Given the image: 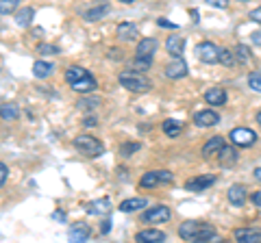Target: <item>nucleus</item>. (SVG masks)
<instances>
[{
	"mask_svg": "<svg viewBox=\"0 0 261 243\" xmlns=\"http://www.w3.org/2000/svg\"><path fill=\"white\" fill-rule=\"evenodd\" d=\"M178 237L183 241H202V243L220 241L218 230L205 222H183L178 226Z\"/></svg>",
	"mask_w": 261,
	"mask_h": 243,
	"instance_id": "1",
	"label": "nucleus"
},
{
	"mask_svg": "<svg viewBox=\"0 0 261 243\" xmlns=\"http://www.w3.org/2000/svg\"><path fill=\"white\" fill-rule=\"evenodd\" d=\"M120 85L128 89V92H133V94H144V92H148L150 89V80L144 76V72H137V70H124V72H120Z\"/></svg>",
	"mask_w": 261,
	"mask_h": 243,
	"instance_id": "2",
	"label": "nucleus"
},
{
	"mask_svg": "<svg viewBox=\"0 0 261 243\" xmlns=\"http://www.w3.org/2000/svg\"><path fill=\"white\" fill-rule=\"evenodd\" d=\"M74 148L87 159H98L105 155V143L100 139H96L92 135H79L74 137Z\"/></svg>",
	"mask_w": 261,
	"mask_h": 243,
	"instance_id": "3",
	"label": "nucleus"
},
{
	"mask_svg": "<svg viewBox=\"0 0 261 243\" xmlns=\"http://www.w3.org/2000/svg\"><path fill=\"white\" fill-rule=\"evenodd\" d=\"M172 183H174V174L168 172V169H152V172H146L140 178L142 189H152L157 185H172Z\"/></svg>",
	"mask_w": 261,
	"mask_h": 243,
	"instance_id": "4",
	"label": "nucleus"
},
{
	"mask_svg": "<svg viewBox=\"0 0 261 243\" xmlns=\"http://www.w3.org/2000/svg\"><path fill=\"white\" fill-rule=\"evenodd\" d=\"M228 139L235 148H250V145L257 143V133L250 131V128H233L228 133Z\"/></svg>",
	"mask_w": 261,
	"mask_h": 243,
	"instance_id": "5",
	"label": "nucleus"
},
{
	"mask_svg": "<svg viewBox=\"0 0 261 243\" xmlns=\"http://www.w3.org/2000/svg\"><path fill=\"white\" fill-rule=\"evenodd\" d=\"M196 56H198V61L211 66V63H218L220 48H218L214 42H200L198 46H196Z\"/></svg>",
	"mask_w": 261,
	"mask_h": 243,
	"instance_id": "6",
	"label": "nucleus"
},
{
	"mask_svg": "<svg viewBox=\"0 0 261 243\" xmlns=\"http://www.w3.org/2000/svg\"><path fill=\"white\" fill-rule=\"evenodd\" d=\"M170 217H172V210H170L168 206H163V204H157V206L148 208L142 215V222L144 224H166Z\"/></svg>",
	"mask_w": 261,
	"mask_h": 243,
	"instance_id": "7",
	"label": "nucleus"
},
{
	"mask_svg": "<svg viewBox=\"0 0 261 243\" xmlns=\"http://www.w3.org/2000/svg\"><path fill=\"white\" fill-rule=\"evenodd\" d=\"M109 3H105V0H96V5L92 7H87V9L81 11V18H83L85 22H96V20H100L105 18V15L109 13Z\"/></svg>",
	"mask_w": 261,
	"mask_h": 243,
	"instance_id": "8",
	"label": "nucleus"
},
{
	"mask_svg": "<svg viewBox=\"0 0 261 243\" xmlns=\"http://www.w3.org/2000/svg\"><path fill=\"white\" fill-rule=\"evenodd\" d=\"M216 180H218V176H214V174L194 176V178H190V180L185 183V189L192 191V193H198V191H205V189H209V187H214Z\"/></svg>",
	"mask_w": 261,
	"mask_h": 243,
	"instance_id": "9",
	"label": "nucleus"
},
{
	"mask_svg": "<svg viewBox=\"0 0 261 243\" xmlns=\"http://www.w3.org/2000/svg\"><path fill=\"white\" fill-rule=\"evenodd\" d=\"M135 241L137 243H166L168 241V234L163 230H154V228H146L140 230L135 234Z\"/></svg>",
	"mask_w": 261,
	"mask_h": 243,
	"instance_id": "10",
	"label": "nucleus"
},
{
	"mask_svg": "<svg viewBox=\"0 0 261 243\" xmlns=\"http://www.w3.org/2000/svg\"><path fill=\"white\" fill-rule=\"evenodd\" d=\"M163 74H166L168 78H172V80H178V78H183L187 76V63L183 61V56H178V59L174 61H170L166 70H163Z\"/></svg>",
	"mask_w": 261,
	"mask_h": 243,
	"instance_id": "11",
	"label": "nucleus"
},
{
	"mask_svg": "<svg viewBox=\"0 0 261 243\" xmlns=\"http://www.w3.org/2000/svg\"><path fill=\"white\" fill-rule=\"evenodd\" d=\"M111 200L109 198H98V200H92L85 204V210L89 215H109L111 213Z\"/></svg>",
	"mask_w": 261,
	"mask_h": 243,
	"instance_id": "12",
	"label": "nucleus"
},
{
	"mask_svg": "<svg viewBox=\"0 0 261 243\" xmlns=\"http://www.w3.org/2000/svg\"><path fill=\"white\" fill-rule=\"evenodd\" d=\"M166 50L174 56V59H178V56H183L185 52V37L178 35V33H172L168 39H166Z\"/></svg>",
	"mask_w": 261,
	"mask_h": 243,
	"instance_id": "13",
	"label": "nucleus"
},
{
	"mask_svg": "<svg viewBox=\"0 0 261 243\" xmlns=\"http://www.w3.org/2000/svg\"><path fill=\"white\" fill-rule=\"evenodd\" d=\"M226 100H228V96L222 87H211L205 92V102L211 104V107H224Z\"/></svg>",
	"mask_w": 261,
	"mask_h": 243,
	"instance_id": "14",
	"label": "nucleus"
},
{
	"mask_svg": "<svg viewBox=\"0 0 261 243\" xmlns=\"http://www.w3.org/2000/svg\"><path fill=\"white\" fill-rule=\"evenodd\" d=\"M218 122H220V115L216 111H198L194 115V124L198 128H211V126H216Z\"/></svg>",
	"mask_w": 261,
	"mask_h": 243,
	"instance_id": "15",
	"label": "nucleus"
},
{
	"mask_svg": "<svg viewBox=\"0 0 261 243\" xmlns=\"http://www.w3.org/2000/svg\"><path fill=\"white\" fill-rule=\"evenodd\" d=\"M68 237H70V241H76V243L87 241L89 237H92V228H89L87 224H83V222L72 224L70 230H68Z\"/></svg>",
	"mask_w": 261,
	"mask_h": 243,
	"instance_id": "16",
	"label": "nucleus"
},
{
	"mask_svg": "<svg viewBox=\"0 0 261 243\" xmlns=\"http://www.w3.org/2000/svg\"><path fill=\"white\" fill-rule=\"evenodd\" d=\"M233 237L240 243H261V230L259 228H238Z\"/></svg>",
	"mask_w": 261,
	"mask_h": 243,
	"instance_id": "17",
	"label": "nucleus"
},
{
	"mask_svg": "<svg viewBox=\"0 0 261 243\" xmlns=\"http://www.w3.org/2000/svg\"><path fill=\"white\" fill-rule=\"evenodd\" d=\"M226 198H228V202H231L233 206H244L246 204V198H248L246 187H244V185H233V187L228 189Z\"/></svg>",
	"mask_w": 261,
	"mask_h": 243,
	"instance_id": "18",
	"label": "nucleus"
},
{
	"mask_svg": "<svg viewBox=\"0 0 261 243\" xmlns=\"http://www.w3.org/2000/svg\"><path fill=\"white\" fill-rule=\"evenodd\" d=\"M224 137H220V135H216V137H211L209 141H205V145H202V157L205 159H211L214 155H218L220 150L224 148Z\"/></svg>",
	"mask_w": 261,
	"mask_h": 243,
	"instance_id": "19",
	"label": "nucleus"
},
{
	"mask_svg": "<svg viewBox=\"0 0 261 243\" xmlns=\"http://www.w3.org/2000/svg\"><path fill=\"white\" fill-rule=\"evenodd\" d=\"M218 163L222 167H233L238 163V150H235V145L233 148L231 145H224V148L218 152Z\"/></svg>",
	"mask_w": 261,
	"mask_h": 243,
	"instance_id": "20",
	"label": "nucleus"
},
{
	"mask_svg": "<svg viewBox=\"0 0 261 243\" xmlns=\"http://www.w3.org/2000/svg\"><path fill=\"white\" fill-rule=\"evenodd\" d=\"M159 48V42L154 37H146L142 39L140 44H137V50H135V56H154Z\"/></svg>",
	"mask_w": 261,
	"mask_h": 243,
	"instance_id": "21",
	"label": "nucleus"
},
{
	"mask_svg": "<svg viewBox=\"0 0 261 243\" xmlns=\"http://www.w3.org/2000/svg\"><path fill=\"white\" fill-rule=\"evenodd\" d=\"M116 33H118V39H122V42H133V39H137V26L130 22H120Z\"/></svg>",
	"mask_w": 261,
	"mask_h": 243,
	"instance_id": "22",
	"label": "nucleus"
},
{
	"mask_svg": "<svg viewBox=\"0 0 261 243\" xmlns=\"http://www.w3.org/2000/svg\"><path fill=\"white\" fill-rule=\"evenodd\" d=\"M144 206H148V200L146 198H130V200H124V202H120V210L122 213H135V210H140Z\"/></svg>",
	"mask_w": 261,
	"mask_h": 243,
	"instance_id": "23",
	"label": "nucleus"
},
{
	"mask_svg": "<svg viewBox=\"0 0 261 243\" xmlns=\"http://www.w3.org/2000/svg\"><path fill=\"white\" fill-rule=\"evenodd\" d=\"M74 92H79V94H89V92H94V89L98 87V83H96V78L89 74V76H85V78H79L76 83H72L70 85Z\"/></svg>",
	"mask_w": 261,
	"mask_h": 243,
	"instance_id": "24",
	"label": "nucleus"
},
{
	"mask_svg": "<svg viewBox=\"0 0 261 243\" xmlns=\"http://www.w3.org/2000/svg\"><path fill=\"white\" fill-rule=\"evenodd\" d=\"M33 74H35L37 78H48V76H53L55 74V66L53 63H48V61H35L33 63Z\"/></svg>",
	"mask_w": 261,
	"mask_h": 243,
	"instance_id": "25",
	"label": "nucleus"
},
{
	"mask_svg": "<svg viewBox=\"0 0 261 243\" xmlns=\"http://www.w3.org/2000/svg\"><path fill=\"white\" fill-rule=\"evenodd\" d=\"M235 56H238V63H242V66H252V63H255V56H252L250 48L246 44L235 46Z\"/></svg>",
	"mask_w": 261,
	"mask_h": 243,
	"instance_id": "26",
	"label": "nucleus"
},
{
	"mask_svg": "<svg viewBox=\"0 0 261 243\" xmlns=\"http://www.w3.org/2000/svg\"><path fill=\"white\" fill-rule=\"evenodd\" d=\"M161 128H163V133H166V137H170V139H176V137L183 133V124L178 119H172V117L163 122Z\"/></svg>",
	"mask_w": 261,
	"mask_h": 243,
	"instance_id": "27",
	"label": "nucleus"
},
{
	"mask_svg": "<svg viewBox=\"0 0 261 243\" xmlns=\"http://www.w3.org/2000/svg\"><path fill=\"white\" fill-rule=\"evenodd\" d=\"M85 76H89V70L81 68V66H70L68 70H65V80H68L70 85L76 83L79 78H85Z\"/></svg>",
	"mask_w": 261,
	"mask_h": 243,
	"instance_id": "28",
	"label": "nucleus"
},
{
	"mask_svg": "<svg viewBox=\"0 0 261 243\" xmlns=\"http://www.w3.org/2000/svg\"><path fill=\"white\" fill-rule=\"evenodd\" d=\"M218 63H220V66H224V68H235V63H238V56H235V50H228V48H220Z\"/></svg>",
	"mask_w": 261,
	"mask_h": 243,
	"instance_id": "29",
	"label": "nucleus"
},
{
	"mask_svg": "<svg viewBox=\"0 0 261 243\" xmlns=\"http://www.w3.org/2000/svg\"><path fill=\"white\" fill-rule=\"evenodd\" d=\"M33 18H35V11H33L31 7H27V9H20L18 11V15H15V22H18V26L27 28V26H31Z\"/></svg>",
	"mask_w": 261,
	"mask_h": 243,
	"instance_id": "30",
	"label": "nucleus"
},
{
	"mask_svg": "<svg viewBox=\"0 0 261 243\" xmlns=\"http://www.w3.org/2000/svg\"><path fill=\"white\" fill-rule=\"evenodd\" d=\"M18 107H15L13 102H3V107H0V115H3L5 122H11V119H18Z\"/></svg>",
	"mask_w": 261,
	"mask_h": 243,
	"instance_id": "31",
	"label": "nucleus"
},
{
	"mask_svg": "<svg viewBox=\"0 0 261 243\" xmlns=\"http://www.w3.org/2000/svg\"><path fill=\"white\" fill-rule=\"evenodd\" d=\"M152 66V56H135L133 59V70L137 72H148Z\"/></svg>",
	"mask_w": 261,
	"mask_h": 243,
	"instance_id": "32",
	"label": "nucleus"
},
{
	"mask_svg": "<svg viewBox=\"0 0 261 243\" xmlns=\"http://www.w3.org/2000/svg\"><path fill=\"white\" fill-rule=\"evenodd\" d=\"M140 148H142V145L137 143V141H126V143H122V145H120V155L124 157V159H128V157H133Z\"/></svg>",
	"mask_w": 261,
	"mask_h": 243,
	"instance_id": "33",
	"label": "nucleus"
},
{
	"mask_svg": "<svg viewBox=\"0 0 261 243\" xmlns=\"http://www.w3.org/2000/svg\"><path fill=\"white\" fill-rule=\"evenodd\" d=\"M20 0H0V13L3 15H11L15 9H18Z\"/></svg>",
	"mask_w": 261,
	"mask_h": 243,
	"instance_id": "34",
	"label": "nucleus"
},
{
	"mask_svg": "<svg viewBox=\"0 0 261 243\" xmlns=\"http://www.w3.org/2000/svg\"><path fill=\"white\" fill-rule=\"evenodd\" d=\"M248 87L252 92L261 94V72H250L248 74Z\"/></svg>",
	"mask_w": 261,
	"mask_h": 243,
	"instance_id": "35",
	"label": "nucleus"
},
{
	"mask_svg": "<svg viewBox=\"0 0 261 243\" xmlns=\"http://www.w3.org/2000/svg\"><path fill=\"white\" fill-rule=\"evenodd\" d=\"M98 104H100L98 98H83L79 102V109L81 111H92V109H98Z\"/></svg>",
	"mask_w": 261,
	"mask_h": 243,
	"instance_id": "36",
	"label": "nucleus"
},
{
	"mask_svg": "<svg viewBox=\"0 0 261 243\" xmlns=\"http://www.w3.org/2000/svg\"><path fill=\"white\" fill-rule=\"evenodd\" d=\"M37 52L48 56V54H57V52H59V48H57L55 44H39L37 46Z\"/></svg>",
	"mask_w": 261,
	"mask_h": 243,
	"instance_id": "37",
	"label": "nucleus"
},
{
	"mask_svg": "<svg viewBox=\"0 0 261 243\" xmlns=\"http://www.w3.org/2000/svg\"><path fill=\"white\" fill-rule=\"evenodd\" d=\"M209 7H218V9H226L228 7V0H205Z\"/></svg>",
	"mask_w": 261,
	"mask_h": 243,
	"instance_id": "38",
	"label": "nucleus"
},
{
	"mask_svg": "<svg viewBox=\"0 0 261 243\" xmlns=\"http://www.w3.org/2000/svg\"><path fill=\"white\" fill-rule=\"evenodd\" d=\"M157 24H159L161 28H172V31H176V28H178L174 22H170V20H166V18H159V20H157Z\"/></svg>",
	"mask_w": 261,
	"mask_h": 243,
	"instance_id": "39",
	"label": "nucleus"
},
{
	"mask_svg": "<svg viewBox=\"0 0 261 243\" xmlns=\"http://www.w3.org/2000/svg\"><path fill=\"white\" fill-rule=\"evenodd\" d=\"M248 15H250V20H252V22L261 24V7H257V9H252V11L248 13Z\"/></svg>",
	"mask_w": 261,
	"mask_h": 243,
	"instance_id": "40",
	"label": "nucleus"
},
{
	"mask_svg": "<svg viewBox=\"0 0 261 243\" xmlns=\"http://www.w3.org/2000/svg\"><path fill=\"white\" fill-rule=\"evenodd\" d=\"M7 174H9V167L3 163V165H0V185H5V183H7Z\"/></svg>",
	"mask_w": 261,
	"mask_h": 243,
	"instance_id": "41",
	"label": "nucleus"
},
{
	"mask_svg": "<svg viewBox=\"0 0 261 243\" xmlns=\"http://www.w3.org/2000/svg\"><path fill=\"white\" fill-rule=\"evenodd\" d=\"M252 204H255V206H259V208H261V191L252 193Z\"/></svg>",
	"mask_w": 261,
	"mask_h": 243,
	"instance_id": "42",
	"label": "nucleus"
},
{
	"mask_svg": "<svg viewBox=\"0 0 261 243\" xmlns=\"http://www.w3.org/2000/svg\"><path fill=\"white\" fill-rule=\"evenodd\" d=\"M83 124H85V126H96V124H98V119H96L94 115H87V117H85V122H83Z\"/></svg>",
	"mask_w": 261,
	"mask_h": 243,
	"instance_id": "43",
	"label": "nucleus"
},
{
	"mask_svg": "<svg viewBox=\"0 0 261 243\" xmlns=\"http://www.w3.org/2000/svg\"><path fill=\"white\" fill-rule=\"evenodd\" d=\"M109 230H111V222H109V220H105L102 226H100V232H102V234H107Z\"/></svg>",
	"mask_w": 261,
	"mask_h": 243,
	"instance_id": "44",
	"label": "nucleus"
},
{
	"mask_svg": "<svg viewBox=\"0 0 261 243\" xmlns=\"http://www.w3.org/2000/svg\"><path fill=\"white\" fill-rule=\"evenodd\" d=\"M252 44L261 46V31H255V33H252Z\"/></svg>",
	"mask_w": 261,
	"mask_h": 243,
	"instance_id": "45",
	"label": "nucleus"
},
{
	"mask_svg": "<svg viewBox=\"0 0 261 243\" xmlns=\"http://www.w3.org/2000/svg\"><path fill=\"white\" fill-rule=\"evenodd\" d=\"M53 217H55V220H61V222H63V220H65V213H63V210H57Z\"/></svg>",
	"mask_w": 261,
	"mask_h": 243,
	"instance_id": "46",
	"label": "nucleus"
},
{
	"mask_svg": "<svg viewBox=\"0 0 261 243\" xmlns=\"http://www.w3.org/2000/svg\"><path fill=\"white\" fill-rule=\"evenodd\" d=\"M252 174H255V178L261 183V167H255V172H252Z\"/></svg>",
	"mask_w": 261,
	"mask_h": 243,
	"instance_id": "47",
	"label": "nucleus"
},
{
	"mask_svg": "<svg viewBox=\"0 0 261 243\" xmlns=\"http://www.w3.org/2000/svg\"><path fill=\"white\" fill-rule=\"evenodd\" d=\"M190 13H192V20H194V22L198 20V11H196V9H190Z\"/></svg>",
	"mask_w": 261,
	"mask_h": 243,
	"instance_id": "48",
	"label": "nucleus"
},
{
	"mask_svg": "<svg viewBox=\"0 0 261 243\" xmlns=\"http://www.w3.org/2000/svg\"><path fill=\"white\" fill-rule=\"evenodd\" d=\"M120 3H124V5H133V3H137V0H120Z\"/></svg>",
	"mask_w": 261,
	"mask_h": 243,
	"instance_id": "49",
	"label": "nucleus"
},
{
	"mask_svg": "<svg viewBox=\"0 0 261 243\" xmlns=\"http://www.w3.org/2000/svg\"><path fill=\"white\" fill-rule=\"evenodd\" d=\"M255 119H257V124H259V126H261V111H259V113H257V117H255Z\"/></svg>",
	"mask_w": 261,
	"mask_h": 243,
	"instance_id": "50",
	"label": "nucleus"
},
{
	"mask_svg": "<svg viewBox=\"0 0 261 243\" xmlns=\"http://www.w3.org/2000/svg\"><path fill=\"white\" fill-rule=\"evenodd\" d=\"M240 3H248V0H240Z\"/></svg>",
	"mask_w": 261,
	"mask_h": 243,
	"instance_id": "51",
	"label": "nucleus"
}]
</instances>
